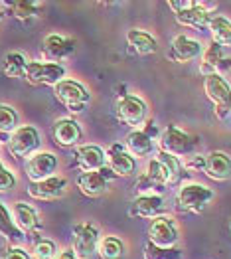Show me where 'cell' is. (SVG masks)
Masks as SVG:
<instances>
[{"label":"cell","instance_id":"12","mask_svg":"<svg viewBox=\"0 0 231 259\" xmlns=\"http://www.w3.org/2000/svg\"><path fill=\"white\" fill-rule=\"evenodd\" d=\"M180 239L178 226L172 216L154 218L148 226V241L158 245V247H176Z\"/></svg>","mask_w":231,"mask_h":259},{"label":"cell","instance_id":"30","mask_svg":"<svg viewBox=\"0 0 231 259\" xmlns=\"http://www.w3.org/2000/svg\"><path fill=\"white\" fill-rule=\"evenodd\" d=\"M125 251V241L117 236H105V238H101L99 245H97V253L101 259H123Z\"/></svg>","mask_w":231,"mask_h":259},{"label":"cell","instance_id":"17","mask_svg":"<svg viewBox=\"0 0 231 259\" xmlns=\"http://www.w3.org/2000/svg\"><path fill=\"white\" fill-rule=\"evenodd\" d=\"M113 178V172L109 168L101 170H91V172H81L77 176V188L81 190V194L87 198H99L105 194L109 188V182Z\"/></svg>","mask_w":231,"mask_h":259},{"label":"cell","instance_id":"32","mask_svg":"<svg viewBox=\"0 0 231 259\" xmlns=\"http://www.w3.org/2000/svg\"><path fill=\"white\" fill-rule=\"evenodd\" d=\"M18 113L16 109L6 105V103H0V135H12L14 131L18 129Z\"/></svg>","mask_w":231,"mask_h":259},{"label":"cell","instance_id":"4","mask_svg":"<svg viewBox=\"0 0 231 259\" xmlns=\"http://www.w3.org/2000/svg\"><path fill=\"white\" fill-rule=\"evenodd\" d=\"M40 145L42 135L34 125H20L6 141L8 151L16 158H30L32 154L40 152Z\"/></svg>","mask_w":231,"mask_h":259},{"label":"cell","instance_id":"27","mask_svg":"<svg viewBox=\"0 0 231 259\" xmlns=\"http://www.w3.org/2000/svg\"><path fill=\"white\" fill-rule=\"evenodd\" d=\"M225 60V54H223V48L219 44L211 42L204 52H202V62H200V73L204 77L217 73L219 64Z\"/></svg>","mask_w":231,"mask_h":259},{"label":"cell","instance_id":"15","mask_svg":"<svg viewBox=\"0 0 231 259\" xmlns=\"http://www.w3.org/2000/svg\"><path fill=\"white\" fill-rule=\"evenodd\" d=\"M67 194V178L65 176H50L40 182H30L28 184V196L34 200H58Z\"/></svg>","mask_w":231,"mask_h":259},{"label":"cell","instance_id":"19","mask_svg":"<svg viewBox=\"0 0 231 259\" xmlns=\"http://www.w3.org/2000/svg\"><path fill=\"white\" fill-rule=\"evenodd\" d=\"M81 125L71 119V117H62L52 125V137L56 141L58 147L69 149V147H77V143L81 141Z\"/></svg>","mask_w":231,"mask_h":259},{"label":"cell","instance_id":"8","mask_svg":"<svg viewBox=\"0 0 231 259\" xmlns=\"http://www.w3.org/2000/svg\"><path fill=\"white\" fill-rule=\"evenodd\" d=\"M24 79L30 85H52L56 87L60 81L65 79V67L62 64H52L42 60H32L28 62Z\"/></svg>","mask_w":231,"mask_h":259},{"label":"cell","instance_id":"26","mask_svg":"<svg viewBox=\"0 0 231 259\" xmlns=\"http://www.w3.org/2000/svg\"><path fill=\"white\" fill-rule=\"evenodd\" d=\"M6 14H12L14 18L22 22H30L40 16L43 8V2H34V0H16V2H4Z\"/></svg>","mask_w":231,"mask_h":259},{"label":"cell","instance_id":"37","mask_svg":"<svg viewBox=\"0 0 231 259\" xmlns=\"http://www.w3.org/2000/svg\"><path fill=\"white\" fill-rule=\"evenodd\" d=\"M204 164H206V154H194V156L186 158V162H184V166L188 170H204Z\"/></svg>","mask_w":231,"mask_h":259},{"label":"cell","instance_id":"33","mask_svg":"<svg viewBox=\"0 0 231 259\" xmlns=\"http://www.w3.org/2000/svg\"><path fill=\"white\" fill-rule=\"evenodd\" d=\"M58 253L56 241L50 238H36L32 245V259H56Z\"/></svg>","mask_w":231,"mask_h":259},{"label":"cell","instance_id":"23","mask_svg":"<svg viewBox=\"0 0 231 259\" xmlns=\"http://www.w3.org/2000/svg\"><path fill=\"white\" fill-rule=\"evenodd\" d=\"M210 20H211V12L206 10L204 2H198V0H196V6H192L188 10L176 14V22L180 26H188V28H196V30L208 28Z\"/></svg>","mask_w":231,"mask_h":259},{"label":"cell","instance_id":"10","mask_svg":"<svg viewBox=\"0 0 231 259\" xmlns=\"http://www.w3.org/2000/svg\"><path fill=\"white\" fill-rule=\"evenodd\" d=\"M168 186V176L158 158H150L147 164V170L141 174L134 182V192L136 194H160Z\"/></svg>","mask_w":231,"mask_h":259},{"label":"cell","instance_id":"2","mask_svg":"<svg viewBox=\"0 0 231 259\" xmlns=\"http://www.w3.org/2000/svg\"><path fill=\"white\" fill-rule=\"evenodd\" d=\"M101 241L99 226L93 222H79L71 228V249L77 259H91L97 253V245Z\"/></svg>","mask_w":231,"mask_h":259},{"label":"cell","instance_id":"21","mask_svg":"<svg viewBox=\"0 0 231 259\" xmlns=\"http://www.w3.org/2000/svg\"><path fill=\"white\" fill-rule=\"evenodd\" d=\"M202 52H204V48H202V44L198 42V40L188 38L186 34H178V36H174L172 42H170L168 56L174 62H178V64H188L192 60L200 58Z\"/></svg>","mask_w":231,"mask_h":259},{"label":"cell","instance_id":"3","mask_svg":"<svg viewBox=\"0 0 231 259\" xmlns=\"http://www.w3.org/2000/svg\"><path fill=\"white\" fill-rule=\"evenodd\" d=\"M54 95L69 113H81L91 101L89 89L81 81L67 79V77L54 87Z\"/></svg>","mask_w":231,"mask_h":259},{"label":"cell","instance_id":"14","mask_svg":"<svg viewBox=\"0 0 231 259\" xmlns=\"http://www.w3.org/2000/svg\"><path fill=\"white\" fill-rule=\"evenodd\" d=\"M107 168L113 172V176H132L136 172V158L125 149V145L115 143L107 149Z\"/></svg>","mask_w":231,"mask_h":259},{"label":"cell","instance_id":"9","mask_svg":"<svg viewBox=\"0 0 231 259\" xmlns=\"http://www.w3.org/2000/svg\"><path fill=\"white\" fill-rule=\"evenodd\" d=\"M154 137H158V127L154 121H148L143 129L130 131L125 137V149L134 158H145L156 151Z\"/></svg>","mask_w":231,"mask_h":259},{"label":"cell","instance_id":"25","mask_svg":"<svg viewBox=\"0 0 231 259\" xmlns=\"http://www.w3.org/2000/svg\"><path fill=\"white\" fill-rule=\"evenodd\" d=\"M126 42L130 46V50L138 56H152L158 50L156 38L148 34L147 30H138V28H132L126 32Z\"/></svg>","mask_w":231,"mask_h":259},{"label":"cell","instance_id":"35","mask_svg":"<svg viewBox=\"0 0 231 259\" xmlns=\"http://www.w3.org/2000/svg\"><path fill=\"white\" fill-rule=\"evenodd\" d=\"M14 186H16V176H14V172L6 164L0 162V194L12 190Z\"/></svg>","mask_w":231,"mask_h":259},{"label":"cell","instance_id":"29","mask_svg":"<svg viewBox=\"0 0 231 259\" xmlns=\"http://www.w3.org/2000/svg\"><path fill=\"white\" fill-rule=\"evenodd\" d=\"M211 42L219 44L221 48H231V20L225 16H211L210 20Z\"/></svg>","mask_w":231,"mask_h":259},{"label":"cell","instance_id":"38","mask_svg":"<svg viewBox=\"0 0 231 259\" xmlns=\"http://www.w3.org/2000/svg\"><path fill=\"white\" fill-rule=\"evenodd\" d=\"M192 6H196V0H170L168 2V8L174 14H180V12L188 10Z\"/></svg>","mask_w":231,"mask_h":259},{"label":"cell","instance_id":"20","mask_svg":"<svg viewBox=\"0 0 231 259\" xmlns=\"http://www.w3.org/2000/svg\"><path fill=\"white\" fill-rule=\"evenodd\" d=\"M12 216H14V222L18 224V228H20L24 234H28L32 238H38L40 236L43 224L42 220H40L38 210L32 204H28V202H16L14 208H12Z\"/></svg>","mask_w":231,"mask_h":259},{"label":"cell","instance_id":"13","mask_svg":"<svg viewBox=\"0 0 231 259\" xmlns=\"http://www.w3.org/2000/svg\"><path fill=\"white\" fill-rule=\"evenodd\" d=\"M56 168H58V156L50 151H40L32 154L24 164V170L30 182H40V180L54 176Z\"/></svg>","mask_w":231,"mask_h":259},{"label":"cell","instance_id":"6","mask_svg":"<svg viewBox=\"0 0 231 259\" xmlns=\"http://www.w3.org/2000/svg\"><path fill=\"white\" fill-rule=\"evenodd\" d=\"M204 91L215 107V117L221 121L227 119V115L231 113V85L227 83V79L219 73L208 75L204 77Z\"/></svg>","mask_w":231,"mask_h":259},{"label":"cell","instance_id":"16","mask_svg":"<svg viewBox=\"0 0 231 259\" xmlns=\"http://www.w3.org/2000/svg\"><path fill=\"white\" fill-rule=\"evenodd\" d=\"M130 216L143 218V220L166 216V202L162 194H136L132 200Z\"/></svg>","mask_w":231,"mask_h":259},{"label":"cell","instance_id":"22","mask_svg":"<svg viewBox=\"0 0 231 259\" xmlns=\"http://www.w3.org/2000/svg\"><path fill=\"white\" fill-rule=\"evenodd\" d=\"M204 172L211 180H229L231 178V156L223 151H211L206 154Z\"/></svg>","mask_w":231,"mask_h":259},{"label":"cell","instance_id":"39","mask_svg":"<svg viewBox=\"0 0 231 259\" xmlns=\"http://www.w3.org/2000/svg\"><path fill=\"white\" fill-rule=\"evenodd\" d=\"M56 259H77V255L73 253V249L69 247V249H63V251H60L58 255H56Z\"/></svg>","mask_w":231,"mask_h":259},{"label":"cell","instance_id":"18","mask_svg":"<svg viewBox=\"0 0 231 259\" xmlns=\"http://www.w3.org/2000/svg\"><path fill=\"white\" fill-rule=\"evenodd\" d=\"M73 156H75V164L79 166L81 172L107 168V152L99 145H77L73 151Z\"/></svg>","mask_w":231,"mask_h":259},{"label":"cell","instance_id":"24","mask_svg":"<svg viewBox=\"0 0 231 259\" xmlns=\"http://www.w3.org/2000/svg\"><path fill=\"white\" fill-rule=\"evenodd\" d=\"M0 238L8 241V245H22L26 234L18 228V224L14 222L12 212L0 202Z\"/></svg>","mask_w":231,"mask_h":259},{"label":"cell","instance_id":"5","mask_svg":"<svg viewBox=\"0 0 231 259\" xmlns=\"http://www.w3.org/2000/svg\"><path fill=\"white\" fill-rule=\"evenodd\" d=\"M211 200H213L211 188L204 186V184H198V182H190L176 192V210L200 214V212H204V208Z\"/></svg>","mask_w":231,"mask_h":259},{"label":"cell","instance_id":"34","mask_svg":"<svg viewBox=\"0 0 231 259\" xmlns=\"http://www.w3.org/2000/svg\"><path fill=\"white\" fill-rule=\"evenodd\" d=\"M145 259H182V251L178 247H158L154 243L147 241L145 251H143Z\"/></svg>","mask_w":231,"mask_h":259},{"label":"cell","instance_id":"7","mask_svg":"<svg viewBox=\"0 0 231 259\" xmlns=\"http://www.w3.org/2000/svg\"><path fill=\"white\" fill-rule=\"evenodd\" d=\"M117 117L119 121L130 127V129H143V125L147 123L148 117V105L147 101L138 95H121L117 99Z\"/></svg>","mask_w":231,"mask_h":259},{"label":"cell","instance_id":"36","mask_svg":"<svg viewBox=\"0 0 231 259\" xmlns=\"http://www.w3.org/2000/svg\"><path fill=\"white\" fill-rule=\"evenodd\" d=\"M0 259H32V255L26 249H22L20 245H6L0 251Z\"/></svg>","mask_w":231,"mask_h":259},{"label":"cell","instance_id":"11","mask_svg":"<svg viewBox=\"0 0 231 259\" xmlns=\"http://www.w3.org/2000/svg\"><path fill=\"white\" fill-rule=\"evenodd\" d=\"M75 50H77V40L62 34H48L42 42V56L45 58V62L52 64H60L62 60L71 58Z\"/></svg>","mask_w":231,"mask_h":259},{"label":"cell","instance_id":"28","mask_svg":"<svg viewBox=\"0 0 231 259\" xmlns=\"http://www.w3.org/2000/svg\"><path fill=\"white\" fill-rule=\"evenodd\" d=\"M26 67H28V60L20 52H8L2 60V71L10 79H22L26 75Z\"/></svg>","mask_w":231,"mask_h":259},{"label":"cell","instance_id":"40","mask_svg":"<svg viewBox=\"0 0 231 259\" xmlns=\"http://www.w3.org/2000/svg\"><path fill=\"white\" fill-rule=\"evenodd\" d=\"M4 14H6V6H4V2H0V20L4 18Z\"/></svg>","mask_w":231,"mask_h":259},{"label":"cell","instance_id":"41","mask_svg":"<svg viewBox=\"0 0 231 259\" xmlns=\"http://www.w3.org/2000/svg\"><path fill=\"white\" fill-rule=\"evenodd\" d=\"M229 232H231V222H229Z\"/></svg>","mask_w":231,"mask_h":259},{"label":"cell","instance_id":"1","mask_svg":"<svg viewBox=\"0 0 231 259\" xmlns=\"http://www.w3.org/2000/svg\"><path fill=\"white\" fill-rule=\"evenodd\" d=\"M158 147H160V151L168 152L176 158H180V156H188L190 158L198 152L200 141H198V137H194L186 131H182L178 125L170 123L168 127L160 133Z\"/></svg>","mask_w":231,"mask_h":259},{"label":"cell","instance_id":"31","mask_svg":"<svg viewBox=\"0 0 231 259\" xmlns=\"http://www.w3.org/2000/svg\"><path fill=\"white\" fill-rule=\"evenodd\" d=\"M156 158H158V162L162 164V168L166 170V176H168V186L172 184H176L182 176H184V164L180 162V158H176V156H172L168 152L164 151H156Z\"/></svg>","mask_w":231,"mask_h":259}]
</instances>
